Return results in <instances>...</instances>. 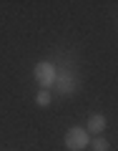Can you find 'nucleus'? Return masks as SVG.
<instances>
[{
	"label": "nucleus",
	"instance_id": "f257e3e1",
	"mask_svg": "<svg viewBox=\"0 0 118 151\" xmlns=\"http://www.w3.org/2000/svg\"><path fill=\"white\" fill-rule=\"evenodd\" d=\"M88 131L81 129V126H75V129H70L68 134H65V149L68 151H83L88 146Z\"/></svg>",
	"mask_w": 118,
	"mask_h": 151
},
{
	"label": "nucleus",
	"instance_id": "f03ea898",
	"mask_svg": "<svg viewBox=\"0 0 118 151\" xmlns=\"http://www.w3.org/2000/svg\"><path fill=\"white\" fill-rule=\"evenodd\" d=\"M55 76H58V70H55V65L48 63V60H43V63L35 65V81L43 86V91H45L48 86H53V83H55Z\"/></svg>",
	"mask_w": 118,
	"mask_h": 151
},
{
	"label": "nucleus",
	"instance_id": "7ed1b4c3",
	"mask_svg": "<svg viewBox=\"0 0 118 151\" xmlns=\"http://www.w3.org/2000/svg\"><path fill=\"white\" fill-rule=\"evenodd\" d=\"M55 83H58V91L63 93V96H70V93L75 91V76L70 73V70H65V68L55 76Z\"/></svg>",
	"mask_w": 118,
	"mask_h": 151
},
{
	"label": "nucleus",
	"instance_id": "20e7f679",
	"mask_svg": "<svg viewBox=\"0 0 118 151\" xmlns=\"http://www.w3.org/2000/svg\"><path fill=\"white\" fill-rule=\"evenodd\" d=\"M88 134H103V129H106V116H103V113H93L91 119H88Z\"/></svg>",
	"mask_w": 118,
	"mask_h": 151
},
{
	"label": "nucleus",
	"instance_id": "39448f33",
	"mask_svg": "<svg viewBox=\"0 0 118 151\" xmlns=\"http://www.w3.org/2000/svg\"><path fill=\"white\" fill-rule=\"evenodd\" d=\"M108 149H111V144H108L103 136H98V139L93 141V151H108Z\"/></svg>",
	"mask_w": 118,
	"mask_h": 151
},
{
	"label": "nucleus",
	"instance_id": "423d86ee",
	"mask_svg": "<svg viewBox=\"0 0 118 151\" xmlns=\"http://www.w3.org/2000/svg\"><path fill=\"white\" fill-rule=\"evenodd\" d=\"M35 103H38V106H48V103H50V93L48 91H38Z\"/></svg>",
	"mask_w": 118,
	"mask_h": 151
}]
</instances>
